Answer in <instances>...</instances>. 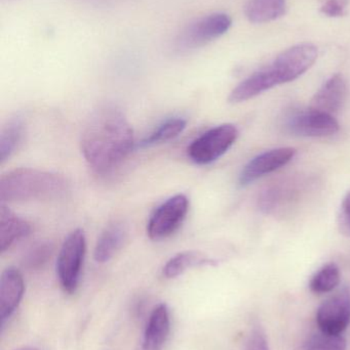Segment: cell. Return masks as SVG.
Segmentation results:
<instances>
[{
  "label": "cell",
  "mask_w": 350,
  "mask_h": 350,
  "mask_svg": "<svg viewBox=\"0 0 350 350\" xmlns=\"http://www.w3.org/2000/svg\"><path fill=\"white\" fill-rule=\"evenodd\" d=\"M80 144L88 165L98 174H105L129 157L135 139L125 115L116 107L105 106L88 119Z\"/></svg>",
  "instance_id": "6da1fadb"
},
{
  "label": "cell",
  "mask_w": 350,
  "mask_h": 350,
  "mask_svg": "<svg viewBox=\"0 0 350 350\" xmlns=\"http://www.w3.org/2000/svg\"><path fill=\"white\" fill-rule=\"evenodd\" d=\"M68 191L69 183L65 177L34 168H18L0 178L2 203L59 199Z\"/></svg>",
  "instance_id": "7a4b0ae2"
},
{
  "label": "cell",
  "mask_w": 350,
  "mask_h": 350,
  "mask_svg": "<svg viewBox=\"0 0 350 350\" xmlns=\"http://www.w3.org/2000/svg\"><path fill=\"white\" fill-rule=\"evenodd\" d=\"M318 59V49L312 43L294 45L279 53L275 61L260 70L269 88L289 83L308 71Z\"/></svg>",
  "instance_id": "3957f363"
},
{
  "label": "cell",
  "mask_w": 350,
  "mask_h": 350,
  "mask_svg": "<svg viewBox=\"0 0 350 350\" xmlns=\"http://www.w3.org/2000/svg\"><path fill=\"white\" fill-rule=\"evenodd\" d=\"M86 252V239L80 228L68 234L57 260V275L64 291L72 294L77 289Z\"/></svg>",
  "instance_id": "277c9868"
},
{
  "label": "cell",
  "mask_w": 350,
  "mask_h": 350,
  "mask_svg": "<svg viewBox=\"0 0 350 350\" xmlns=\"http://www.w3.org/2000/svg\"><path fill=\"white\" fill-rule=\"evenodd\" d=\"M232 25V18L223 12L203 16L191 23L179 34L175 45L180 51L201 49L223 36Z\"/></svg>",
  "instance_id": "5b68a950"
},
{
  "label": "cell",
  "mask_w": 350,
  "mask_h": 350,
  "mask_svg": "<svg viewBox=\"0 0 350 350\" xmlns=\"http://www.w3.org/2000/svg\"><path fill=\"white\" fill-rule=\"evenodd\" d=\"M238 137V131L234 125H219L193 141L187 154L195 164L208 165L222 157L234 145Z\"/></svg>",
  "instance_id": "8992f818"
},
{
  "label": "cell",
  "mask_w": 350,
  "mask_h": 350,
  "mask_svg": "<svg viewBox=\"0 0 350 350\" xmlns=\"http://www.w3.org/2000/svg\"><path fill=\"white\" fill-rule=\"evenodd\" d=\"M189 210V200L183 193L171 197L158 206L150 217L147 234L152 241L164 240L180 228Z\"/></svg>",
  "instance_id": "52a82bcc"
},
{
  "label": "cell",
  "mask_w": 350,
  "mask_h": 350,
  "mask_svg": "<svg viewBox=\"0 0 350 350\" xmlns=\"http://www.w3.org/2000/svg\"><path fill=\"white\" fill-rule=\"evenodd\" d=\"M316 323L322 332L341 335L350 324V292L342 290L325 301L316 314Z\"/></svg>",
  "instance_id": "ba28073f"
},
{
  "label": "cell",
  "mask_w": 350,
  "mask_h": 350,
  "mask_svg": "<svg viewBox=\"0 0 350 350\" xmlns=\"http://www.w3.org/2000/svg\"><path fill=\"white\" fill-rule=\"evenodd\" d=\"M296 155L294 148H277L253 158L242 170L238 185L244 187L287 165Z\"/></svg>",
  "instance_id": "9c48e42d"
},
{
  "label": "cell",
  "mask_w": 350,
  "mask_h": 350,
  "mask_svg": "<svg viewBox=\"0 0 350 350\" xmlns=\"http://www.w3.org/2000/svg\"><path fill=\"white\" fill-rule=\"evenodd\" d=\"M287 129L298 137H325L338 133L339 123L332 115L308 109L290 118Z\"/></svg>",
  "instance_id": "30bf717a"
},
{
  "label": "cell",
  "mask_w": 350,
  "mask_h": 350,
  "mask_svg": "<svg viewBox=\"0 0 350 350\" xmlns=\"http://www.w3.org/2000/svg\"><path fill=\"white\" fill-rule=\"evenodd\" d=\"M24 292V278L21 271L14 267L4 269L0 278V319L2 326L20 306Z\"/></svg>",
  "instance_id": "8fae6325"
},
{
  "label": "cell",
  "mask_w": 350,
  "mask_h": 350,
  "mask_svg": "<svg viewBox=\"0 0 350 350\" xmlns=\"http://www.w3.org/2000/svg\"><path fill=\"white\" fill-rule=\"evenodd\" d=\"M347 96V83L345 77L341 74H335L314 94L310 109L333 116L342 108Z\"/></svg>",
  "instance_id": "7c38bea8"
},
{
  "label": "cell",
  "mask_w": 350,
  "mask_h": 350,
  "mask_svg": "<svg viewBox=\"0 0 350 350\" xmlns=\"http://www.w3.org/2000/svg\"><path fill=\"white\" fill-rule=\"evenodd\" d=\"M171 330L170 312L166 304H158L152 310L140 350H162Z\"/></svg>",
  "instance_id": "4fadbf2b"
},
{
  "label": "cell",
  "mask_w": 350,
  "mask_h": 350,
  "mask_svg": "<svg viewBox=\"0 0 350 350\" xmlns=\"http://www.w3.org/2000/svg\"><path fill=\"white\" fill-rule=\"evenodd\" d=\"M129 230L123 221L111 222L99 237L95 247V260L99 263L108 262L123 248L127 242Z\"/></svg>",
  "instance_id": "5bb4252c"
},
{
  "label": "cell",
  "mask_w": 350,
  "mask_h": 350,
  "mask_svg": "<svg viewBox=\"0 0 350 350\" xmlns=\"http://www.w3.org/2000/svg\"><path fill=\"white\" fill-rule=\"evenodd\" d=\"M31 226L24 218L2 204L0 208V251L2 254L31 234Z\"/></svg>",
  "instance_id": "9a60e30c"
},
{
  "label": "cell",
  "mask_w": 350,
  "mask_h": 350,
  "mask_svg": "<svg viewBox=\"0 0 350 350\" xmlns=\"http://www.w3.org/2000/svg\"><path fill=\"white\" fill-rule=\"evenodd\" d=\"M26 135V123L22 117L8 119L0 133V163H5L20 149Z\"/></svg>",
  "instance_id": "2e32d148"
},
{
  "label": "cell",
  "mask_w": 350,
  "mask_h": 350,
  "mask_svg": "<svg viewBox=\"0 0 350 350\" xmlns=\"http://www.w3.org/2000/svg\"><path fill=\"white\" fill-rule=\"evenodd\" d=\"M287 0H249L245 6V14L253 24L273 22L285 16Z\"/></svg>",
  "instance_id": "e0dca14e"
},
{
  "label": "cell",
  "mask_w": 350,
  "mask_h": 350,
  "mask_svg": "<svg viewBox=\"0 0 350 350\" xmlns=\"http://www.w3.org/2000/svg\"><path fill=\"white\" fill-rule=\"evenodd\" d=\"M217 261L209 258L195 251H184L173 256L162 269V275L166 279H175L188 271L189 269L197 267H207L215 265Z\"/></svg>",
  "instance_id": "ac0fdd59"
},
{
  "label": "cell",
  "mask_w": 350,
  "mask_h": 350,
  "mask_svg": "<svg viewBox=\"0 0 350 350\" xmlns=\"http://www.w3.org/2000/svg\"><path fill=\"white\" fill-rule=\"evenodd\" d=\"M187 122L180 117H173L164 121L155 131H152L147 137L140 144L141 148L153 147L160 144L168 143L178 137L186 129Z\"/></svg>",
  "instance_id": "d6986e66"
},
{
  "label": "cell",
  "mask_w": 350,
  "mask_h": 350,
  "mask_svg": "<svg viewBox=\"0 0 350 350\" xmlns=\"http://www.w3.org/2000/svg\"><path fill=\"white\" fill-rule=\"evenodd\" d=\"M340 279V269L337 265L327 263L312 277L310 288L316 294L328 293L339 285Z\"/></svg>",
  "instance_id": "ffe728a7"
},
{
  "label": "cell",
  "mask_w": 350,
  "mask_h": 350,
  "mask_svg": "<svg viewBox=\"0 0 350 350\" xmlns=\"http://www.w3.org/2000/svg\"><path fill=\"white\" fill-rule=\"evenodd\" d=\"M53 246L51 242H38L33 245L25 254L23 263L29 269H40L53 256Z\"/></svg>",
  "instance_id": "44dd1931"
},
{
  "label": "cell",
  "mask_w": 350,
  "mask_h": 350,
  "mask_svg": "<svg viewBox=\"0 0 350 350\" xmlns=\"http://www.w3.org/2000/svg\"><path fill=\"white\" fill-rule=\"evenodd\" d=\"M347 340L341 335L316 333L306 340L304 350H345Z\"/></svg>",
  "instance_id": "7402d4cb"
},
{
  "label": "cell",
  "mask_w": 350,
  "mask_h": 350,
  "mask_svg": "<svg viewBox=\"0 0 350 350\" xmlns=\"http://www.w3.org/2000/svg\"><path fill=\"white\" fill-rule=\"evenodd\" d=\"M349 0H326L321 6L320 12L330 18H341L347 14Z\"/></svg>",
  "instance_id": "603a6c76"
},
{
  "label": "cell",
  "mask_w": 350,
  "mask_h": 350,
  "mask_svg": "<svg viewBox=\"0 0 350 350\" xmlns=\"http://www.w3.org/2000/svg\"><path fill=\"white\" fill-rule=\"evenodd\" d=\"M244 350H271L266 337L260 329L252 331Z\"/></svg>",
  "instance_id": "cb8c5ba5"
},
{
  "label": "cell",
  "mask_w": 350,
  "mask_h": 350,
  "mask_svg": "<svg viewBox=\"0 0 350 350\" xmlns=\"http://www.w3.org/2000/svg\"><path fill=\"white\" fill-rule=\"evenodd\" d=\"M339 226L341 232L350 236V193L343 200L341 205L340 215H339Z\"/></svg>",
  "instance_id": "d4e9b609"
},
{
  "label": "cell",
  "mask_w": 350,
  "mask_h": 350,
  "mask_svg": "<svg viewBox=\"0 0 350 350\" xmlns=\"http://www.w3.org/2000/svg\"><path fill=\"white\" fill-rule=\"evenodd\" d=\"M16 350H39V349H35V347H22V349H18Z\"/></svg>",
  "instance_id": "484cf974"
}]
</instances>
